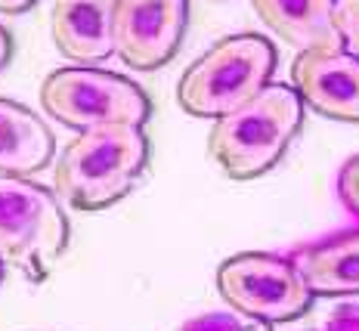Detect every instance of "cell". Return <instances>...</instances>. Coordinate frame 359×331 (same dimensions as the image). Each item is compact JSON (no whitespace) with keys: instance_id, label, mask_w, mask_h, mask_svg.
Returning <instances> with one entry per match:
<instances>
[{"instance_id":"cell-19","label":"cell","mask_w":359,"mask_h":331,"mask_svg":"<svg viewBox=\"0 0 359 331\" xmlns=\"http://www.w3.org/2000/svg\"><path fill=\"white\" fill-rule=\"evenodd\" d=\"M10 56H13V37H10V32H6L4 25H0V72L6 69Z\"/></svg>"},{"instance_id":"cell-11","label":"cell","mask_w":359,"mask_h":331,"mask_svg":"<svg viewBox=\"0 0 359 331\" xmlns=\"http://www.w3.org/2000/svg\"><path fill=\"white\" fill-rule=\"evenodd\" d=\"M251 10L279 41L297 53L341 50L334 22L338 0H251Z\"/></svg>"},{"instance_id":"cell-3","label":"cell","mask_w":359,"mask_h":331,"mask_svg":"<svg viewBox=\"0 0 359 331\" xmlns=\"http://www.w3.org/2000/svg\"><path fill=\"white\" fill-rule=\"evenodd\" d=\"M276 72V47L260 34H229L186 65L177 105L189 118H220L260 93Z\"/></svg>"},{"instance_id":"cell-12","label":"cell","mask_w":359,"mask_h":331,"mask_svg":"<svg viewBox=\"0 0 359 331\" xmlns=\"http://www.w3.org/2000/svg\"><path fill=\"white\" fill-rule=\"evenodd\" d=\"M56 152L53 130L28 105L0 96V174L34 177L50 168Z\"/></svg>"},{"instance_id":"cell-15","label":"cell","mask_w":359,"mask_h":331,"mask_svg":"<svg viewBox=\"0 0 359 331\" xmlns=\"http://www.w3.org/2000/svg\"><path fill=\"white\" fill-rule=\"evenodd\" d=\"M338 198L350 214L359 217V155L344 161V168L338 174Z\"/></svg>"},{"instance_id":"cell-14","label":"cell","mask_w":359,"mask_h":331,"mask_svg":"<svg viewBox=\"0 0 359 331\" xmlns=\"http://www.w3.org/2000/svg\"><path fill=\"white\" fill-rule=\"evenodd\" d=\"M180 331H254V328L238 313H205L186 319Z\"/></svg>"},{"instance_id":"cell-10","label":"cell","mask_w":359,"mask_h":331,"mask_svg":"<svg viewBox=\"0 0 359 331\" xmlns=\"http://www.w3.org/2000/svg\"><path fill=\"white\" fill-rule=\"evenodd\" d=\"M288 257L313 297L359 295V227L304 245Z\"/></svg>"},{"instance_id":"cell-1","label":"cell","mask_w":359,"mask_h":331,"mask_svg":"<svg viewBox=\"0 0 359 331\" xmlns=\"http://www.w3.org/2000/svg\"><path fill=\"white\" fill-rule=\"evenodd\" d=\"M149 164V140L137 124L78 130L53 164V189L74 210H102L121 201Z\"/></svg>"},{"instance_id":"cell-2","label":"cell","mask_w":359,"mask_h":331,"mask_svg":"<svg viewBox=\"0 0 359 331\" xmlns=\"http://www.w3.org/2000/svg\"><path fill=\"white\" fill-rule=\"evenodd\" d=\"M304 124V102L291 84H269L248 102L220 115L208 133V152L229 180L264 177L279 164Z\"/></svg>"},{"instance_id":"cell-20","label":"cell","mask_w":359,"mask_h":331,"mask_svg":"<svg viewBox=\"0 0 359 331\" xmlns=\"http://www.w3.org/2000/svg\"><path fill=\"white\" fill-rule=\"evenodd\" d=\"M4 269H6V266H4V260H0V282H4Z\"/></svg>"},{"instance_id":"cell-4","label":"cell","mask_w":359,"mask_h":331,"mask_svg":"<svg viewBox=\"0 0 359 331\" xmlns=\"http://www.w3.org/2000/svg\"><path fill=\"white\" fill-rule=\"evenodd\" d=\"M69 245L59 195L32 177L0 174V260L28 279H43Z\"/></svg>"},{"instance_id":"cell-8","label":"cell","mask_w":359,"mask_h":331,"mask_svg":"<svg viewBox=\"0 0 359 331\" xmlns=\"http://www.w3.org/2000/svg\"><path fill=\"white\" fill-rule=\"evenodd\" d=\"M291 87L306 109L359 124V59L347 50H306L291 62Z\"/></svg>"},{"instance_id":"cell-16","label":"cell","mask_w":359,"mask_h":331,"mask_svg":"<svg viewBox=\"0 0 359 331\" xmlns=\"http://www.w3.org/2000/svg\"><path fill=\"white\" fill-rule=\"evenodd\" d=\"M313 322L316 331H359V304H338Z\"/></svg>"},{"instance_id":"cell-13","label":"cell","mask_w":359,"mask_h":331,"mask_svg":"<svg viewBox=\"0 0 359 331\" xmlns=\"http://www.w3.org/2000/svg\"><path fill=\"white\" fill-rule=\"evenodd\" d=\"M334 22H338L341 47L359 59V0H338Z\"/></svg>"},{"instance_id":"cell-6","label":"cell","mask_w":359,"mask_h":331,"mask_svg":"<svg viewBox=\"0 0 359 331\" xmlns=\"http://www.w3.org/2000/svg\"><path fill=\"white\" fill-rule=\"evenodd\" d=\"M217 291L233 313L264 325L306 316L313 306V295L291 257L266 251H245L223 260L217 269Z\"/></svg>"},{"instance_id":"cell-17","label":"cell","mask_w":359,"mask_h":331,"mask_svg":"<svg viewBox=\"0 0 359 331\" xmlns=\"http://www.w3.org/2000/svg\"><path fill=\"white\" fill-rule=\"evenodd\" d=\"M269 331H316V322L306 319V316H297V319H288V322H279Z\"/></svg>"},{"instance_id":"cell-7","label":"cell","mask_w":359,"mask_h":331,"mask_svg":"<svg viewBox=\"0 0 359 331\" xmlns=\"http://www.w3.org/2000/svg\"><path fill=\"white\" fill-rule=\"evenodd\" d=\"M186 22H189V0H118V59L137 72L164 69L183 43Z\"/></svg>"},{"instance_id":"cell-5","label":"cell","mask_w":359,"mask_h":331,"mask_svg":"<svg viewBox=\"0 0 359 331\" xmlns=\"http://www.w3.org/2000/svg\"><path fill=\"white\" fill-rule=\"evenodd\" d=\"M37 96L41 109L72 130H90L102 124L143 127L152 115V102L143 87L96 65H69L50 72Z\"/></svg>"},{"instance_id":"cell-18","label":"cell","mask_w":359,"mask_h":331,"mask_svg":"<svg viewBox=\"0 0 359 331\" xmlns=\"http://www.w3.org/2000/svg\"><path fill=\"white\" fill-rule=\"evenodd\" d=\"M37 0H0V13H6V16H19V13L32 10Z\"/></svg>"},{"instance_id":"cell-9","label":"cell","mask_w":359,"mask_h":331,"mask_svg":"<svg viewBox=\"0 0 359 331\" xmlns=\"http://www.w3.org/2000/svg\"><path fill=\"white\" fill-rule=\"evenodd\" d=\"M118 0H53L50 34L74 65H100L115 53Z\"/></svg>"}]
</instances>
